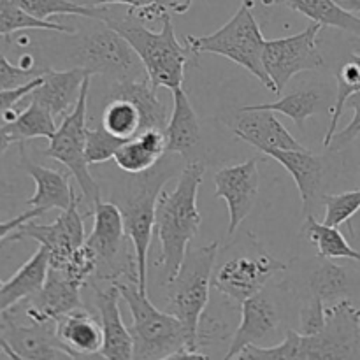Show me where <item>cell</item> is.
<instances>
[{
  "mask_svg": "<svg viewBox=\"0 0 360 360\" xmlns=\"http://www.w3.org/2000/svg\"><path fill=\"white\" fill-rule=\"evenodd\" d=\"M112 281L132 315L129 330L134 340V359L172 360L183 350L199 352V348L190 343L185 326L174 315L153 306L148 295L141 294L136 281L129 283L116 278Z\"/></svg>",
  "mask_w": 360,
  "mask_h": 360,
  "instance_id": "obj_5",
  "label": "cell"
},
{
  "mask_svg": "<svg viewBox=\"0 0 360 360\" xmlns=\"http://www.w3.org/2000/svg\"><path fill=\"white\" fill-rule=\"evenodd\" d=\"M253 6L241 4L234 16L210 35H186V48L195 55L213 53L238 63L257 77L269 91L276 94L273 81L264 67V39L260 25L252 13Z\"/></svg>",
  "mask_w": 360,
  "mask_h": 360,
  "instance_id": "obj_6",
  "label": "cell"
},
{
  "mask_svg": "<svg viewBox=\"0 0 360 360\" xmlns=\"http://www.w3.org/2000/svg\"><path fill=\"white\" fill-rule=\"evenodd\" d=\"M347 108L354 109V118L350 120V123H348L343 130L334 134V137L330 139L329 146L327 148H329V151H333V153L345 150L348 144L354 143V141L360 136V91H357V94H354L348 98Z\"/></svg>",
  "mask_w": 360,
  "mask_h": 360,
  "instance_id": "obj_40",
  "label": "cell"
},
{
  "mask_svg": "<svg viewBox=\"0 0 360 360\" xmlns=\"http://www.w3.org/2000/svg\"><path fill=\"white\" fill-rule=\"evenodd\" d=\"M276 160L292 176L297 185L304 214H311V207L320 197L326 181V160L320 155L302 150H273L266 155ZM322 199V197H320Z\"/></svg>",
  "mask_w": 360,
  "mask_h": 360,
  "instance_id": "obj_20",
  "label": "cell"
},
{
  "mask_svg": "<svg viewBox=\"0 0 360 360\" xmlns=\"http://www.w3.org/2000/svg\"><path fill=\"white\" fill-rule=\"evenodd\" d=\"M285 269L287 264L266 252L257 257H239L227 260L217 271L213 276V287L220 294L241 304L248 297L262 292L267 281Z\"/></svg>",
  "mask_w": 360,
  "mask_h": 360,
  "instance_id": "obj_12",
  "label": "cell"
},
{
  "mask_svg": "<svg viewBox=\"0 0 360 360\" xmlns=\"http://www.w3.org/2000/svg\"><path fill=\"white\" fill-rule=\"evenodd\" d=\"M56 336L76 360L98 355L104 343L101 320L97 322L83 308L56 319Z\"/></svg>",
  "mask_w": 360,
  "mask_h": 360,
  "instance_id": "obj_24",
  "label": "cell"
},
{
  "mask_svg": "<svg viewBox=\"0 0 360 360\" xmlns=\"http://www.w3.org/2000/svg\"><path fill=\"white\" fill-rule=\"evenodd\" d=\"M172 112L165 127V151L186 157L200 143V125L197 112L186 95L185 88H172Z\"/></svg>",
  "mask_w": 360,
  "mask_h": 360,
  "instance_id": "obj_23",
  "label": "cell"
},
{
  "mask_svg": "<svg viewBox=\"0 0 360 360\" xmlns=\"http://www.w3.org/2000/svg\"><path fill=\"white\" fill-rule=\"evenodd\" d=\"M9 192H11L9 183H6L4 179H0V199H4V197H6Z\"/></svg>",
  "mask_w": 360,
  "mask_h": 360,
  "instance_id": "obj_49",
  "label": "cell"
},
{
  "mask_svg": "<svg viewBox=\"0 0 360 360\" xmlns=\"http://www.w3.org/2000/svg\"><path fill=\"white\" fill-rule=\"evenodd\" d=\"M326 323V302L320 299L311 297V301L301 309V329L299 333L304 336L316 334Z\"/></svg>",
  "mask_w": 360,
  "mask_h": 360,
  "instance_id": "obj_41",
  "label": "cell"
},
{
  "mask_svg": "<svg viewBox=\"0 0 360 360\" xmlns=\"http://www.w3.org/2000/svg\"><path fill=\"white\" fill-rule=\"evenodd\" d=\"M20 6L30 16L42 21H49L51 16H79L104 21L109 14V7L84 6L74 0H20Z\"/></svg>",
  "mask_w": 360,
  "mask_h": 360,
  "instance_id": "obj_32",
  "label": "cell"
},
{
  "mask_svg": "<svg viewBox=\"0 0 360 360\" xmlns=\"http://www.w3.org/2000/svg\"><path fill=\"white\" fill-rule=\"evenodd\" d=\"M336 101L333 105V118H330L329 127H327V134L323 137V146H329L330 139L336 134V127L340 123V118L343 116L345 108H347V101L354 94L360 91V55H350L343 63L340 65L336 72Z\"/></svg>",
  "mask_w": 360,
  "mask_h": 360,
  "instance_id": "obj_31",
  "label": "cell"
},
{
  "mask_svg": "<svg viewBox=\"0 0 360 360\" xmlns=\"http://www.w3.org/2000/svg\"><path fill=\"white\" fill-rule=\"evenodd\" d=\"M322 25H308L302 32L288 37L271 39L264 44V67L280 94L288 81L306 70L323 67V56L319 51V34Z\"/></svg>",
  "mask_w": 360,
  "mask_h": 360,
  "instance_id": "obj_10",
  "label": "cell"
},
{
  "mask_svg": "<svg viewBox=\"0 0 360 360\" xmlns=\"http://www.w3.org/2000/svg\"><path fill=\"white\" fill-rule=\"evenodd\" d=\"M104 21L129 41L155 86H164L169 90L181 86L185 79L186 51L176 37L171 14L162 18L160 32L150 30L132 9H127L122 16L109 9Z\"/></svg>",
  "mask_w": 360,
  "mask_h": 360,
  "instance_id": "obj_3",
  "label": "cell"
},
{
  "mask_svg": "<svg viewBox=\"0 0 360 360\" xmlns=\"http://www.w3.org/2000/svg\"><path fill=\"white\" fill-rule=\"evenodd\" d=\"M157 0H84V6L94 7H109V6H127L129 9H143V7L151 6Z\"/></svg>",
  "mask_w": 360,
  "mask_h": 360,
  "instance_id": "obj_44",
  "label": "cell"
},
{
  "mask_svg": "<svg viewBox=\"0 0 360 360\" xmlns=\"http://www.w3.org/2000/svg\"><path fill=\"white\" fill-rule=\"evenodd\" d=\"M241 360H360V308L348 299L326 306V323L311 336L288 329L276 347L250 345Z\"/></svg>",
  "mask_w": 360,
  "mask_h": 360,
  "instance_id": "obj_1",
  "label": "cell"
},
{
  "mask_svg": "<svg viewBox=\"0 0 360 360\" xmlns=\"http://www.w3.org/2000/svg\"><path fill=\"white\" fill-rule=\"evenodd\" d=\"M127 143V139L112 136L104 127L86 129V160L90 165L104 164L115 158L116 151Z\"/></svg>",
  "mask_w": 360,
  "mask_h": 360,
  "instance_id": "obj_38",
  "label": "cell"
},
{
  "mask_svg": "<svg viewBox=\"0 0 360 360\" xmlns=\"http://www.w3.org/2000/svg\"><path fill=\"white\" fill-rule=\"evenodd\" d=\"M0 359H14V360H18L16 352H14L13 348H11V345L7 343V340L2 336V334H0Z\"/></svg>",
  "mask_w": 360,
  "mask_h": 360,
  "instance_id": "obj_47",
  "label": "cell"
},
{
  "mask_svg": "<svg viewBox=\"0 0 360 360\" xmlns=\"http://www.w3.org/2000/svg\"><path fill=\"white\" fill-rule=\"evenodd\" d=\"M193 0H157V4H160L165 11L174 14H185L190 9Z\"/></svg>",
  "mask_w": 360,
  "mask_h": 360,
  "instance_id": "obj_45",
  "label": "cell"
},
{
  "mask_svg": "<svg viewBox=\"0 0 360 360\" xmlns=\"http://www.w3.org/2000/svg\"><path fill=\"white\" fill-rule=\"evenodd\" d=\"M2 336L16 352L18 359H46V360H76L56 336V320L34 322L21 326L14 320L13 313H2L0 323Z\"/></svg>",
  "mask_w": 360,
  "mask_h": 360,
  "instance_id": "obj_14",
  "label": "cell"
},
{
  "mask_svg": "<svg viewBox=\"0 0 360 360\" xmlns=\"http://www.w3.org/2000/svg\"><path fill=\"white\" fill-rule=\"evenodd\" d=\"M120 288L112 281L108 288H95V308L101 316L104 343H102L101 359L132 360L134 340L129 327L123 323L120 311Z\"/></svg>",
  "mask_w": 360,
  "mask_h": 360,
  "instance_id": "obj_16",
  "label": "cell"
},
{
  "mask_svg": "<svg viewBox=\"0 0 360 360\" xmlns=\"http://www.w3.org/2000/svg\"><path fill=\"white\" fill-rule=\"evenodd\" d=\"M21 30H49L74 34V28L65 27V25L55 23V21H42L30 16L20 6V0H0V35L9 39L11 35Z\"/></svg>",
  "mask_w": 360,
  "mask_h": 360,
  "instance_id": "obj_33",
  "label": "cell"
},
{
  "mask_svg": "<svg viewBox=\"0 0 360 360\" xmlns=\"http://www.w3.org/2000/svg\"><path fill=\"white\" fill-rule=\"evenodd\" d=\"M41 83H42V76H39L35 77L34 81H30L28 84H25V86L14 88V90H0V120H2L4 112H6L7 109L14 108L18 102L23 101V98L27 97L34 88H37Z\"/></svg>",
  "mask_w": 360,
  "mask_h": 360,
  "instance_id": "obj_42",
  "label": "cell"
},
{
  "mask_svg": "<svg viewBox=\"0 0 360 360\" xmlns=\"http://www.w3.org/2000/svg\"><path fill=\"white\" fill-rule=\"evenodd\" d=\"M88 74L91 72L83 67H74L69 70L48 69L42 74V83L34 88L27 98H34L39 104L46 105L56 122H62L76 108Z\"/></svg>",
  "mask_w": 360,
  "mask_h": 360,
  "instance_id": "obj_19",
  "label": "cell"
},
{
  "mask_svg": "<svg viewBox=\"0 0 360 360\" xmlns=\"http://www.w3.org/2000/svg\"><path fill=\"white\" fill-rule=\"evenodd\" d=\"M309 287H311L313 297L320 299L322 302L336 301L341 295L348 294V288H350V276H348L347 269L336 266V264H333L327 259V262H323L322 266L311 274Z\"/></svg>",
  "mask_w": 360,
  "mask_h": 360,
  "instance_id": "obj_36",
  "label": "cell"
},
{
  "mask_svg": "<svg viewBox=\"0 0 360 360\" xmlns=\"http://www.w3.org/2000/svg\"><path fill=\"white\" fill-rule=\"evenodd\" d=\"M20 165L35 183L34 195L27 200L28 206L42 210L44 213H48L49 210L65 211L74 197L69 176L62 171L34 164L25 153L23 143H20Z\"/></svg>",
  "mask_w": 360,
  "mask_h": 360,
  "instance_id": "obj_21",
  "label": "cell"
},
{
  "mask_svg": "<svg viewBox=\"0 0 360 360\" xmlns=\"http://www.w3.org/2000/svg\"><path fill=\"white\" fill-rule=\"evenodd\" d=\"M49 271V252L46 246L39 245L37 252L13 274L9 281L0 288V316L11 308L30 299L44 287Z\"/></svg>",
  "mask_w": 360,
  "mask_h": 360,
  "instance_id": "obj_25",
  "label": "cell"
},
{
  "mask_svg": "<svg viewBox=\"0 0 360 360\" xmlns=\"http://www.w3.org/2000/svg\"><path fill=\"white\" fill-rule=\"evenodd\" d=\"M102 127L112 136L129 141L141 134V115L127 98L111 97L102 112Z\"/></svg>",
  "mask_w": 360,
  "mask_h": 360,
  "instance_id": "obj_35",
  "label": "cell"
},
{
  "mask_svg": "<svg viewBox=\"0 0 360 360\" xmlns=\"http://www.w3.org/2000/svg\"><path fill=\"white\" fill-rule=\"evenodd\" d=\"M74 2H77V4H83L84 0H74Z\"/></svg>",
  "mask_w": 360,
  "mask_h": 360,
  "instance_id": "obj_51",
  "label": "cell"
},
{
  "mask_svg": "<svg viewBox=\"0 0 360 360\" xmlns=\"http://www.w3.org/2000/svg\"><path fill=\"white\" fill-rule=\"evenodd\" d=\"M111 97L127 98L137 108L141 115V132L148 129L165 130L167 127V108L158 101L157 86L144 76L141 79L116 81L109 88Z\"/></svg>",
  "mask_w": 360,
  "mask_h": 360,
  "instance_id": "obj_26",
  "label": "cell"
},
{
  "mask_svg": "<svg viewBox=\"0 0 360 360\" xmlns=\"http://www.w3.org/2000/svg\"><path fill=\"white\" fill-rule=\"evenodd\" d=\"M46 67H34V69H27V67L14 65L7 60L4 53H0V90H14L28 84L34 81L35 77L42 76L46 72Z\"/></svg>",
  "mask_w": 360,
  "mask_h": 360,
  "instance_id": "obj_39",
  "label": "cell"
},
{
  "mask_svg": "<svg viewBox=\"0 0 360 360\" xmlns=\"http://www.w3.org/2000/svg\"><path fill=\"white\" fill-rule=\"evenodd\" d=\"M91 76L94 74H88L84 79L76 108L58 123L44 155L53 160H58L60 164L69 169V172L79 185L84 199L95 206V202L101 200V188L91 176L90 164L86 160V109Z\"/></svg>",
  "mask_w": 360,
  "mask_h": 360,
  "instance_id": "obj_8",
  "label": "cell"
},
{
  "mask_svg": "<svg viewBox=\"0 0 360 360\" xmlns=\"http://www.w3.org/2000/svg\"><path fill=\"white\" fill-rule=\"evenodd\" d=\"M218 252L220 245L217 241L199 248H188L178 274L167 283L165 311L174 315L185 326L190 343L195 348H199V323L210 302Z\"/></svg>",
  "mask_w": 360,
  "mask_h": 360,
  "instance_id": "obj_7",
  "label": "cell"
},
{
  "mask_svg": "<svg viewBox=\"0 0 360 360\" xmlns=\"http://www.w3.org/2000/svg\"><path fill=\"white\" fill-rule=\"evenodd\" d=\"M302 232L315 245L316 252L322 259H347L360 264V252L350 246V243L338 227H330V225L316 220L313 214H306Z\"/></svg>",
  "mask_w": 360,
  "mask_h": 360,
  "instance_id": "obj_29",
  "label": "cell"
},
{
  "mask_svg": "<svg viewBox=\"0 0 360 360\" xmlns=\"http://www.w3.org/2000/svg\"><path fill=\"white\" fill-rule=\"evenodd\" d=\"M76 53V67H83L98 76L112 77V83L146 76L143 62L129 41L105 21L95 20V27L81 37Z\"/></svg>",
  "mask_w": 360,
  "mask_h": 360,
  "instance_id": "obj_9",
  "label": "cell"
},
{
  "mask_svg": "<svg viewBox=\"0 0 360 360\" xmlns=\"http://www.w3.org/2000/svg\"><path fill=\"white\" fill-rule=\"evenodd\" d=\"M165 139L164 130L148 129L127 141L115 155V162L127 174H141L146 172L164 157Z\"/></svg>",
  "mask_w": 360,
  "mask_h": 360,
  "instance_id": "obj_27",
  "label": "cell"
},
{
  "mask_svg": "<svg viewBox=\"0 0 360 360\" xmlns=\"http://www.w3.org/2000/svg\"><path fill=\"white\" fill-rule=\"evenodd\" d=\"M79 202L81 195L74 192L70 206L65 211H62V214L53 224L39 225L28 220L14 234H11L7 241L34 239L39 245L48 248L49 267L51 269H63L72 259L76 250H79L86 241L84 220L83 214L79 213Z\"/></svg>",
  "mask_w": 360,
  "mask_h": 360,
  "instance_id": "obj_11",
  "label": "cell"
},
{
  "mask_svg": "<svg viewBox=\"0 0 360 360\" xmlns=\"http://www.w3.org/2000/svg\"><path fill=\"white\" fill-rule=\"evenodd\" d=\"M81 308H83L81 285L70 280L62 271L49 267L44 287L34 297H30V306L25 309V313L28 320L46 322Z\"/></svg>",
  "mask_w": 360,
  "mask_h": 360,
  "instance_id": "obj_15",
  "label": "cell"
},
{
  "mask_svg": "<svg viewBox=\"0 0 360 360\" xmlns=\"http://www.w3.org/2000/svg\"><path fill=\"white\" fill-rule=\"evenodd\" d=\"M322 200L326 206L323 224L330 225V227L348 224L352 229V218L360 211V188L343 193H326L322 195Z\"/></svg>",
  "mask_w": 360,
  "mask_h": 360,
  "instance_id": "obj_37",
  "label": "cell"
},
{
  "mask_svg": "<svg viewBox=\"0 0 360 360\" xmlns=\"http://www.w3.org/2000/svg\"><path fill=\"white\" fill-rule=\"evenodd\" d=\"M280 311L269 295L259 294L252 295L241 302V323L236 329L234 338L231 341L229 352L224 359H238L241 352L250 345L259 343L269 333L280 327Z\"/></svg>",
  "mask_w": 360,
  "mask_h": 360,
  "instance_id": "obj_18",
  "label": "cell"
},
{
  "mask_svg": "<svg viewBox=\"0 0 360 360\" xmlns=\"http://www.w3.org/2000/svg\"><path fill=\"white\" fill-rule=\"evenodd\" d=\"M259 160V157L248 158L241 164L221 167L214 174V195L224 199L229 207V236L238 232L255 207L260 188Z\"/></svg>",
  "mask_w": 360,
  "mask_h": 360,
  "instance_id": "obj_13",
  "label": "cell"
},
{
  "mask_svg": "<svg viewBox=\"0 0 360 360\" xmlns=\"http://www.w3.org/2000/svg\"><path fill=\"white\" fill-rule=\"evenodd\" d=\"M204 164L192 160L179 172L174 190H162L155 211V232L160 241V264L164 266L165 281L174 280L185 260L186 250L200 227L197 195L202 185Z\"/></svg>",
  "mask_w": 360,
  "mask_h": 360,
  "instance_id": "obj_2",
  "label": "cell"
},
{
  "mask_svg": "<svg viewBox=\"0 0 360 360\" xmlns=\"http://www.w3.org/2000/svg\"><path fill=\"white\" fill-rule=\"evenodd\" d=\"M2 285H4V281H2V280H0V288H2Z\"/></svg>",
  "mask_w": 360,
  "mask_h": 360,
  "instance_id": "obj_52",
  "label": "cell"
},
{
  "mask_svg": "<svg viewBox=\"0 0 360 360\" xmlns=\"http://www.w3.org/2000/svg\"><path fill=\"white\" fill-rule=\"evenodd\" d=\"M322 105V95L319 90H299L290 95L278 98L276 102H269V104H255V105H245L246 109H264V111L281 112V115L288 116L295 125L302 127L308 118H311Z\"/></svg>",
  "mask_w": 360,
  "mask_h": 360,
  "instance_id": "obj_34",
  "label": "cell"
},
{
  "mask_svg": "<svg viewBox=\"0 0 360 360\" xmlns=\"http://www.w3.org/2000/svg\"><path fill=\"white\" fill-rule=\"evenodd\" d=\"M234 134L257 150L269 153L273 150H302V144L285 129L273 111L239 109Z\"/></svg>",
  "mask_w": 360,
  "mask_h": 360,
  "instance_id": "obj_17",
  "label": "cell"
},
{
  "mask_svg": "<svg viewBox=\"0 0 360 360\" xmlns=\"http://www.w3.org/2000/svg\"><path fill=\"white\" fill-rule=\"evenodd\" d=\"M241 2H245V4H250V6H255V2H253V0H241Z\"/></svg>",
  "mask_w": 360,
  "mask_h": 360,
  "instance_id": "obj_50",
  "label": "cell"
},
{
  "mask_svg": "<svg viewBox=\"0 0 360 360\" xmlns=\"http://www.w3.org/2000/svg\"><path fill=\"white\" fill-rule=\"evenodd\" d=\"M42 214H46L42 210H37V207H30L28 211L21 213L20 217H14V218H11V220L0 221V243H2L4 239L9 238L11 234H14V232H16L18 229L21 227V225L27 224L28 220H34V218L42 217Z\"/></svg>",
  "mask_w": 360,
  "mask_h": 360,
  "instance_id": "obj_43",
  "label": "cell"
},
{
  "mask_svg": "<svg viewBox=\"0 0 360 360\" xmlns=\"http://www.w3.org/2000/svg\"><path fill=\"white\" fill-rule=\"evenodd\" d=\"M264 4H280L322 27H333L345 34L354 35L360 41V18L355 13L343 9L334 0H262Z\"/></svg>",
  "mask_w": 360,
  "mask_h": 360,
  "instance_id": "obj_28",
  "label": "cell"
},
{
  "mask_svg": "<svg viewBox=\"0 0 360 360\" xmlns=\"http://www.w3.org/2000/svg\"><path fill=\"white\" fill-rule=\"evenodd\" d=\"M176 169L169 162L160 160L146 172L130 174L123 195L116 200L123 214L125 232L134 246V259L137 264V288L148 295V252L155 231L157 200L165 183L174 176Z\"/></svg>",
  "mask_w": 360,
  "mask_h": 360,
  "instance_id": "obj_4",
  "label": "cell"
},
{
  "mask_svg": "<svg viewBox=\"0 0 360 360\" xmlns=\"http://www.w3.org/2000/svg\"><path fill=\"white\" fill-rule=\"evenodd\" d=\"M334 2L350 13H360V0H334Z\"/></svg>",
  "mask_w": 360,
  "mask_h": 360,
  "instance_id": "obj_48",
  "label": "cell"
},
{
  "mask_svg": "<svg viewBox=\"0 0 360 360\" xmlns=\"http://www.w3.org/2000/svg\"><path fill=\"white\" fill-rule=\"evenodd\" d=\"M125 224L116 202H95L94 229L86 238V245L94 250L98 264H111L122 252L125 243Z\"/></svg>",
  "mask_w": 360,
  "mask_h": 360,
  "instance_id": "obj_22",
  "label": "cell"
},
{
  "mask_svg": "<svg viewBox=\"0 0 360 360\" xmlns=\"http://www.w3.org/2000/svg\"><path fill=\"white\" fill-rule=\"evenodd\" d=\"M13 143H18V141L14 139L13 136H11L9 130L6 129V125H4V123L0 122V157H2V155L6 153L7 150H9V146Z\"/></svg>",
  "mask_w": 360,
  "mask_h": 360,
  "instance_id": "obj_46",
  "label": "cell"
},
{
  "mask_svg": "<svg viewBox=\"0 0 360 360\" xmlns=\"http://www.w3.org/2000/svg\"><path fill=\"white\" fill-rule=\"evenodd\" d=\"M4 123V122H2ZM9 130L11 136L18 143H25L28 139H51L53 134L56 132V120L46 105L39 104L34 98H28V105L21 112H18L16 118L9 123H4Z\"/></svg>",
  "mask_w": 360,
  "mask_h": 360,
  "instance_id": "obj_30",
  "label": "cell"
}]
</instances>
